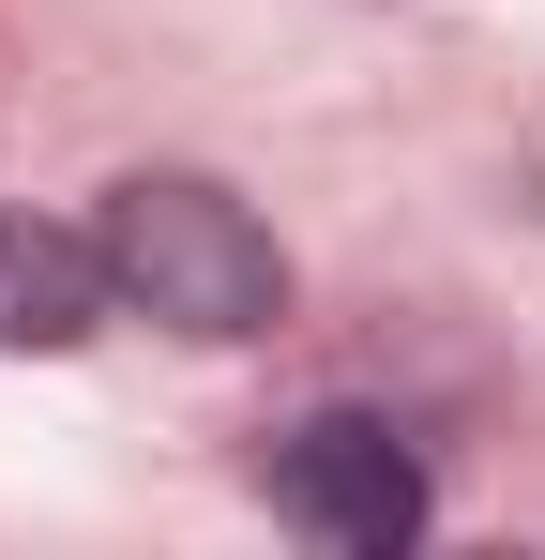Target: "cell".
I'll return each instance as SVG.
<instances>
[{"instance_id": "cell-1", "label": "cell", "mask_w": 545, "mask_h": 560, "mask_svg": "<svg viewBox=\"0 0 545 560\" xmlns=\"http://www.w3.org/2000/svg\"><path fill=\"white\" fill-rule=\"evenodd\" d=\"M91 243H106L121 318H152V334H182V349H258L272 318H288V243H272L228 183H197V167L106 183Z\"/></svg>"}, {"instance_id": "cell-2", "label": "cell", "mask_w": 545, "mask_h": 560, "mask_svg": "<svg viewBox=\"0 0 545 560\" xmlns=\"http://www.w3.org/2000/svg\"><path fill=\"white\" fill-rule=\"evenodd\" d=\"M258 485H272V515H288L303 546H334V560H394L425 530V455H409L379 409H303Z\"/></svg>"}, {"instance_id": "cell-3", "label": "cell", "mask_w": 545, "mask_h": 560, "mask_svg": "<svg viewBox=\"0 0 545 560\" xmlns=\"http://www.w3.org/2000/svg\"><path fill=\"white\" fill-rule=\"evenodd\" d=\"M106 318H121L106 243L91 228H46V212H0V349H91Z\"/></svg>"}]
</instances>
